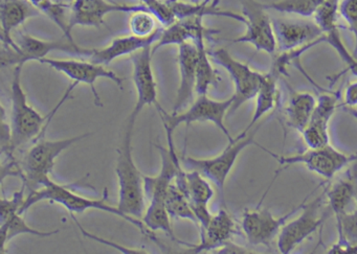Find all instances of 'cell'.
<instances>
[{
    "instance_id": "1",
    "label": "cell",
    "mask_w": 357,
    "mask_h": 254,
    "mask_svg": "<svg viewBox=\"0 0 357 254\" xmlns=\"http://www.w3.org/2000/svg\"><path fill=\"white\" fill-rule=\"evenodd\" d=\"M24 65H16L14 68L13 79L11 83V131L12 148L14 153L30 143L43 138V133L49 126L56 112L62 104L68 99L72 91L78 86L73 83L68 87L63 97L60 100L53 111L47 116H41L35 108L29 104L28 97L22 85V72Z\"/></svg>"
},
{
    "instance_id": "2",
    "label": "cell",
    "mask_w": 357,
    "mask_h": 254,
    "mask_svg": "<svg viewBox=\"0 0 357 254\" xmlns=\"http://www.w3.org/2000/svg\"><path fill=\"white\" fill-rule=\"evenodd\" d=\"M135 120L127 118L120 148L116 149V174L119 181L118 207L132 218H143L146 210L144 175L139 172L132 155V135Z\"/></svg>"
},
{
    "instance_id": "3",
    "label": "cell",
    "mask_w": 357,
    "mask_h": 254,
    "mask_svg": "<svg viewBox=\"0 0 357 254\" xmlns=\"http://www.w3.org/2000/svg\"><path fill=\"white\" fill-rule=\"evenodd\" d=\"M72 184H60V183L54 182L50 180L45 186L37 191H29L26 196V201L22 206L20 214H26L32 206L36 205L39 202L50 201L53 203H58L63 206L70 214H82L89 209L101 210V212H108V214H116L120 216L123 220L131 223L137 226L144 235L151 239L152 241H158L154 237L153 233H150L149 229L145 226L143 221L139 219L132 218V216H126L123 214L118 206L109 205L106 203V199H91V198L83 197L72 191ZM158 244V241H156Z\"/></svg>"
},
{
    "instance_id": "4",
    "label": "cell",
    "mask_w": 357,
    "mask_h": 254,
    "mask_svg": "<svg viewBox=\"0 0 357 254\" xmlns=\"http://www.w3.org/2000/svg\"><path fill=\"white\" fill-rule=\"evenodd\" d=\"M91 133L77 135L60 141H45L40 138L34 141L26 150L20 162L22 168L20 178L29 191H37L51 180V174L55 166L56 159L75 143L91 136Z\"/></svg>"
},
{
    "instance_id": "5",
    "label": "cell",
    "mask_w": 357,
    "mask_h": 254,
    "mask_svg": "<svg viewBox=\"0 0 357 254\" xmlns=\"http://www.w3.org/2000/svg\"><path fill=\"white\" fill-rule=\"evenodd\" d=\"M261 126H262V122H259L258 126L254 130H250L248 132L243 131L239 136L229 143L227 147L219 155L215 156V157L202 159V158L183 156V166H187L190 170H197L200 174L204 175L208 180L212 181L220 191L221 197L223 199L227 177L231 174L241 152L252 145H256L257 147L260 148V145L255 141V136Z\"/></svg>"
},
{
    "instance_id": "6",
    "label": "cell",
    "mask_w": 357,
    "mask_h": 254,
    "mask_svg": "<svg viewBox=\"0 0 357 254\" xmlns=\"http://www.w3.org/2000/svg\"><path fill=\"white\" fill-rule=\"evenodd\" d=\"M14 38V37H13ZM14 47H3L1 65H24L30 61H38L47 58L52 51H63L81 57H91L93 49H83L76 42L68 40H41L28 33L18 32L17 38H14Z\"/></svg>"
},
{
    "instance_id": "7",
    "label": "cell",
    "mask_w": 357,
    "mask_h": 254,
    "mask_svg": "<svg viewBox=\"0 0 357 254\" xmlns=\"http://www.w3.org/2000/svg\"><path fill=\"white\" fill-rule=\"evenodd\" d=\"M233 95L223 101L212 100L208 95H198V99L192 103L188 109L177 113L168 114L164 109L158 110L166 133L174 132L175 129L185 124L189 127L193 122H211L222 131L229 143L233 141L229 131L225 125V118L233 105Z\"/></svg>"
},
{
    "instance_id": "8",
    "label": "cell",
    "mask_w": 357,
    "mask_h": 254,
    "mask_svg": "<svg viewBox=\"0 0 357 254\" xmlns=\"http://www.w3.org/2000/svg\"><path fill=\"white\" fill-rule=\"evenodd\" d=\"M263 151L268 153L271 157L277 160L278 164L285 168L294 164H304L310 172L315 173L319 176L330 180L337 173L344 170L352 162L357 161V154L347 155L334 149L331 145L317 149H309L303 153L292 154V155H279L273 153L269 150L260 145Z\"/></svg>"
},
{
    "instance_id": "9",
    "label": "cell",
    "mask_w": 357,
    "mask_h": 254,
    "mask_svg": "<svg viewBox=\"0 0 357 254\" xmlns=\"http://www.w3.org/2000/svg\"><path fill=\"white\" fill-rule=\"evenodd\" d=\"M242 15L245 19L246 31L242 36L231 40L233 43H248L257 51L275 55L278 49L273 19L267 14L263 3L258 0H241Z\"/></svg>"
},
{
    "instance_id": "10",
    "label": "cell",
    "mask_w": 357,
    "mask_h": 254,
    "mask_svg": "<svg viewBox=\"0 0 357 254\" xmlns=\"http://www.w3.org/2000/svg\"><path fill=\"white\" fill-rule=\"evenodd\" d=\"M210 56L215 63L229 72L233 81L235 93L233 95L234 102L229 113H234L246 102L256 97L260 88L263 74L252 70L248 64L238 61L225 49L211 51Z\"/></svg>"
},
{
    "instance_id": "11",
    "label": "cell",
    "mask_w": 357,
    "mask_h": 254,
    "mask_svg": "<svg viewBox=\"0 0 357 254\" xmlns=\"http://www.w3.org/2000/svg\"><path fill=\"white\" fill-rule=\"evenodd\" d=\"M40 63L50 66L53 70L61 72L70 78L76 84H85L91 87V93L95 97V104L102 107L101 97L96 88V83L100 79H107L112 81L123 89V79L116 72L106 68L105 65L93 63L91 61L75 59H55V58H45Z\"/></svg>"
},
{
    "instance_id": "12",
    "label": "cell",
    "mask_w": 357,
    "mask_h": 254,
    "mask_svg": "<svg viewBox=\"0 0 357 254\" xmlns=\"http://www.w3.org/2000/svg\"><path fill=\"white\" fill-rule=\"evenodd\" d=\"M325 193L315 198L310 203L305 202L300 216L286 222L278 235V248L282 254H289L305 239L317 232L326 220V216H319V208Z\"/></svg>"
},
{
    "instance_id": "13",
    "label": "cell",
    "mask_w": 357,
    "mask_h": 254,
    "mask_svg": "<svg viewBox=\"0 0 357 254\" xmlns=\"http://www.w3.org/2000/svg\"><path fill=\"white\" fill-rule=\"evenodd\" d=\"M305 202L281 216H273L266 208H248L244 210L241 228L248 243L252 246L271 245V241L279 235L288 219L302 209Z\"/></svg>"
},
{
    "instance_id": "14",
    "label": "cell",
    "mask_w": 357,
    "mask_h": 254,
    "mask_svg": "<svg viewBox=\"0 0 357 254\" xmlns=\"http://www.w3.org/2000/svg\"><path fill=\"white\" fill-rule=\"evenodd\" d=\"M273 22L278 49L281 53L326 42L323 31L314 18H277Z\"/></svg>"
},
{
    "instance_id": "15",
    "label": "cell",
    "mask_w": 357,
    "mask_h": 254,
    "mask_svg": "<svg viewBox=\"0 0 357 254\" xmlns=\"http://www.w3.org/2000/svg\"><path fill=\"white\" fill-rule=\"evenodd\" d=\"M152 47L153 45H148L131 55L133 83L137 90V103L128 118L135 122L146 106L154 105L156 109H162L158 101V85L152 68Z\"/></svg>"
},
{
    "instance_id": "16",
    "label": "cell",
    "mask_w": 357,
    "mask_h": 254,
    "mask_svg": "<svg viewBox=\"0 0 357 254\" xmlns=\"http://www.w3.org/2000/svg\"><path fill=\"white\" fill-rule=\"evenodd\" d=\"M142 10L149 11L143 3L124 5L109 0H72L68 9L70 28V30L78 26L99 28L109 14L133 13Z\"/></svg>"
},
{
    "instance_id": "17",
    "label": "cell",
    "mask_w": 357,
    "mask_h": 254,
    "mask_svg": "<svg viewBox=\"0 0 357 254\" xmlns=\"http://www.w3.org/2000/svg\"><path fill=\"white\" fill-rule=\"evenodd\" d=\"M179 86L172 113L183 111L193 101L197 78V47L188 41L178 47Z\"/></svg>"
},
{
    "instance_id": "18",
    "label": "cell",
    "mask_w": 357,
    "mask_h": 254,
    "mask_svg": "<svg viewBox=\"0 0 357 254\" xmlns=\"http://www.w3.org/2000/svg\"><path fill=\"white\" fill-rule=\"evenodd\" d=\"M338 5L340 0H326L314 15L315 22L321 26L326 42L329 43L340 59L346 63L348 70L357 77V59L349 53L342 42L338 29Z\"/></svg>"
},
{
    "instance_id": "19",
    "label": "cell",
    "mask_w": 357,
    "mask_h": 254,
    "mask_svg": "<svg viewBox=\"0 0 357 254\" xmlns=\"http://www.w3.org/2000/svg\"><path fill=\"white\" fill-rule=\"evenodd\" d=\"M235 233L233 218L225 207H221L216 214H213L208 226L200 230V243L198 245L188 244L190 249L185 253L198 254L221 249L231 241Z\"/></svg>"
},
{
    "instance_id": "20",
    "label": "cell",
    "mask_w": 357,
    "mask_h": 254,
    "mask_svg": "<svg viewBox=\"0 0 357 254\" xmlns=\"http://www.w3.org/2000/svg\"><path fill=\"white\" fill-rule=\"evenodd\" d=\"M160 28L155 34L150 37H139L130 34L128 36L118 37L114 39L107 47L93 49L89 61L101 65H109L110 63L124 56L133 55L148 45H154L162 34Z\"/></svg>"
},
{
    "instance_id": "21",
    "label": "cell",
    "mask_w": 357,
    "mask_h": 254,
    "mask_svg": "<svg viewBox=\"0 0 357 254\" xmlns=\"http://www.w3.org/2000/svg\"><path fill=\"white\" fill-rule=\"evenodd\" d=\"M40 14L29 0H3L0 8L3 47H13V33L30 18Z\"/></svg>"
},
{
    "instance_id": "22",
    "label": "cell",
    "mask_w": 357,
    "mask_h": 254,
    "mask_svg": "<svg viewBox=\"0 0 357 254\" xmlns=\"http://www.w3.org/2000/svg\"><path fill=\"white\" fill-rule=\"evenodd\" d=\"M204 17H190L185 19H178L173 22L170 26L162 29L158 40L152 47V53H156L158 49L168 45H179L188 42V41L195 40L198 33L204 29L202 24Z\"/></svg>"
},
{
    "instance_id": "23",
    "label": "cell",
    "mask_w": 357,
    "mask_h": 254,
    "mask_svg": "<svg viewBox=\"0 0 357 254\" xmlns=\"http://www.w3.org/2000/svg\"><path fill=\"white\" fill-rule=\"evenodd\" d=\"M279 79V74L273 72V70H269L266 74H263L260 88H259L258 93L255 97L256 99V108H255L252 120H250V125L246 127L244 132L252 130L265 116H267L269 112L273 111L277 107L280 99V91L278 89Z\"/></svg>"
},
{
    "instance_id": "24",
    "label": "cell",
    "mask_w": 357,
    "mask_h": 254,
    "mask_svg": "<svg viewBox=\"0 0 357 254\" xmlns=\"http://www.w3.org/2000/svg\"><path fill=\"white\" fill-rule=\"evenodd\" d=\"M317 101L312 93L292 90L285 108L288 127L302 132L312 118Z\"/></svg>"
},
{
    "instance_id": "25",
    "label": "cell",
    "mask_w": 357,
    "mask_h": 254,
    "mask_svg": "<svg viewBox=\"0 0 357 254\" xmlns=\"http://www.w3.org/2000/svg\"><path fill=\"white\" fill-rule=\"evenodd\" d=\"M206 29H202L196 37L195 42L197 47V78H196V95H204L208 89L218 84L219 76L216 70L213 68L210 61V53L206 47Z\"/></svg>"
},
{
    "instance_id": "26",
    "label": "cell",
    "mask_w": 357,
    "mask_h": 254,
    "mask_svg": "<svg viewBox=\"0 0 357 254\" xmlns=\"http://www.w3.org/2000/svg\"><path fill=\"white\" fill-rule=\"evenodd\" d=\"M60 230L43 231L33 228L24 220L20 212H14L9 216L0 218V252L6 251L8 244L22 235H35L39 237H49L57 235Z\"/></svg>"
},
{
    "instance_id": "27",
    "label": "cell",
    "mask_w": 357,
    "mask_h": 254,
    "mask_svg": "<svg viewBox=\"0 0 357 254\" xmlns=\"http://www.w3.org/2000/svg\"><path fill=\"white\" fill-rule=\"evenodd\" d=\"M356 181L353 177L342 179L332 184L329 189H326L325 195L335 219L340 218L347 212V208L350 206L352 200L356 198Z\"/></svg>"
},
{
    "instance_id": "28",
    "label": "cell",
    "mask_w": 357,
    "mask_h": 254,
    "mask_svg": "<svg viewBox=\"0 0 357 254\" xmlns=\"http://www.w3.org/2000/svg\"><path fill=\"white\" fill-rule=\"evenodd\" d=\"M171 218L172 216L169 214L166 202L149 201V205L146 208L142 221H143L145 226L152 232L158 230L164 231L171 239L178 241L177 237H175L174 231H173ZM178 243H181V241H178Z\"/></svg>"
},
{
    "instance_id": "29",
    "label": "cell",
    "mask_w": 357,
    "mask_h": 254,
    "mask_svg": "<svg viewBox=\"0 0 357 254\" xmlns=\"http://www.w3.org/2000/svg\"><path fill=\"white\" fill-rule=\"evenodd\" d=\"M185 193L194 205H208L214 197V189L208 179L197 170L185 172Z\"/></svg>"
},
{
    "instance_id": "30",
    "label": "cell",
    "mask_w": 357,
    "mask_h": 254,
    "mask_svg": "<svg viewBox=\"0 0 357 254\" xmlns=\"http://www.w3.org/2000/svg\"><path fill=\"white\" fill-rule=\"evenodd\" d=\"M325 1L326 0H275L273 3H263V6L266 10H273L280 13L313 18Z\"/></svg>"
},
{
    "instance_id": "31",
    "label": "cell",
    "mask_w": 357,
    "mask_h": 254,
    "mask_svg": "<svg viewBox=\"0 0 357 254\" xmlns=\"http://www.w3.org/2000/svg\"><path fill=\"white\" fill-rule=\"evenodd\" d=\"M175 181V180H174ZM166 205L172 218L185 219L191 221L198 227L197 219L192 208L191 202L185 193L173 182L167 195Z\"/></svg>"
},
{
    "instance_id": "32",
    "label": "cell",
    "mask_w": 357,
    "mask_h": 254,
    "mask_svg": "<svg viewBox=\"0 0 357 254\" xmlns=\"http://www.w3.org/2000/svg\"><path fill=\"white\" fill-rule=\"evenodd\" d=\"M160 22L151 12L142 10V11L131 13L129 19V29L131 34L139 37H150L160 30Z\"/></svg>"
},
{
    "instance_id": "33",
    "label": "cell",
    "mask_w": 357,
    "mask_h": 254,
    "mask_svg": "<svg viewBox=\"0 0 357 254\" xmlns=\"http://www.w3.org/2000/svg\"><path fill=\"white\" fill-rule=\"evenodd\" d=\"M338 241L357 246V206L351 212H346L335 219Z\"/></svg>"
},
{
    "instance_id": "34",
    "label": "cell",
    "mask_w": 357,
    "mask_h": 254,
    "mask_svg": "<svg viewBox=\"0 0 357 254\" xmlns=\"http://www.w3.org/2000/svg\"><path fill=\"white\" fill-rule=\"evenodd\" d=\"M329 126L317 124L314 122H309L301 132L303 141L306 143L309 149H317V148L326 147L330 145Z\"/></svg>"
},
{
    "instance_id": "35",
    "label": "cell",
    "mask_w": 357,
    "mask_h": 254,
    "mask_svg": "<svg viewBox=\"0 0 357 254\" xmlns=\"http://www.w3.org/2000/svg\"><path fill=\"white\" fill-rule=\"evenodd\" d=\"M338 14L347 22L349 30L354 35L355 47L353 56L357 59V0H340Z\"/></svg>"
},
{
    "instance_id": "36",
    "label": "cell",
    "mask_w": 357,
    "mask_h": 254,
    "mask_svg": "<svg viewBox=\"0 0 357 254\" xmlns=\"http://www.w3.org/2000/svg\"><path fill=\"white\" fill-rule=\"evenodd\" d=\"M72 214V219L74 220V222L78 225L79 229H80L81 232L83 233L84 237H89L91 239H95V241H99V243L104 244V245L109 246V247L116 248V250H120L123 253H131V254H146L150 253V252L146 251L145 249H137V248H128L124 247V246L120 245V244H116V241H109V239H104V237H98V235H93V233L89 232V231L85 230L83 228L82 225L78 222L76 218H75L74 214Z\"/></svg>"
},
{
    "instance_id": "37",
    "label": "cell",
    "mask_w": 357,
    "mask_h": 254,
    "mask_svg": "<svg viewBox=\"0 0 357 254\" xmlns=\"http://www.w3.org/2000/svg\"><path fill=\"white\" fill-rule=\"evenodd\" d=\"M344 107H356L357 106V81L347 86L344 95Z\"/></svg>"
},
{
    "instance_id": "38",
    "label": "cell",
    "mask_w": 357,
    "mask_h": 254,
    "mask_svg": "<svg viewBox=\"0 0 357 254\" xmlns=\"http://www.w3.org/2000/svg\"><path fill=\"white\" fill-rule=\"evenodd\" d=\"M328 253H357V246L350 245L346 241H337L328 249Z\"/></svg>"
},
{
    "instance_id": "39",
    "label": "cell",
    "mask_w": 357,
    "mask_h": 254,
    "mask_svg": "<svg viewBox=\"0 0 357 254\" xmlns=\"http://www.w3.org/2000/svg\"><path fill=\"white\" fill-rule=\"evenodd\" d=\"M29 1H30L35 8H37V9L40 11V10L43 9L47 3H50L51 0H29Z\"/></svg>"
},
{
    "instance_id": "40",
    "label": "cell",
    "mask_w": 357,
    "mask_h": 254,
    "mask_svg": "<svg viewBox=\"0 0 357 254\" xmlns=\"http://www.w3.org/2000/svg\"><path fill=\"white\" fill-rule=\"evenodd\" d=\"M344 111L347 112V113L350 114L351 116H352L353 118H355V120H357V110L355 109V108L353 107H344Z\"/></svg>"
},
{
    "instance_id": "41",
    "label": "cell",
    "mask_w": 357,
    "mask_h": 254,
    "mask_svg": "<svg viewBox=\"0 0 357 254\" xmlns=\"http://www.w3.org/2000/svg\"><path fill=\"white\" fill-rule=\"evenodd\" d=\"M57 3H64V5H70L72 3V0H55Z\"/></svg>"
},
{
    "instance_id": "42",
    "label": "cell",
    "mask_w": 357,
    "mask_h": 254,
    "mask_svg": "<svg viewBox=\"0 0 357 254\" xmlns=\"http://www.w3.org/2000/svg\"><path fill=\"white\" fill-rule=\"evenodd\" d=\"M167 3H176V1H179V0H166Z\"/></svg>"
},
{
    "instance_id": "43",
    "label": "cell",
    "mask_w": 357,
    "mask_h": 254,
    "mask_svg": "<svg viewBox=\"0 0 357 254\" xmlns=\"http://www.w3.org/2000/svg\"><path fill=\"white\" fill-rule=\"evenodd\" d=\"M355 201H356V203H357V193H356V198H355Z\"/></svg>"
}]
</instances>
